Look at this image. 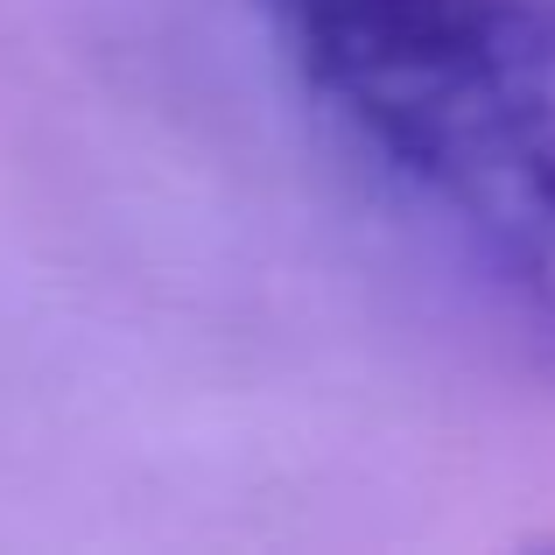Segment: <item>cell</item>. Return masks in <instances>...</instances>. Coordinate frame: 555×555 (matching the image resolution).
Instances as JSON below:
<instances>
[{
	"label": "cell",
	"instance_id": "cell-1",
	"mask_svg": "<svg viewBox=\"0 0 555 555\" xmlns=\"http://www.w3.org/2000/svg\"><path fill=\"white\" fill-rule=\"evenodd\" d=\"M296 85L555 366V0H268Z\"/></svg>",
	"mask_w": 555,
	"mask_h": 555
}]
</instances>
